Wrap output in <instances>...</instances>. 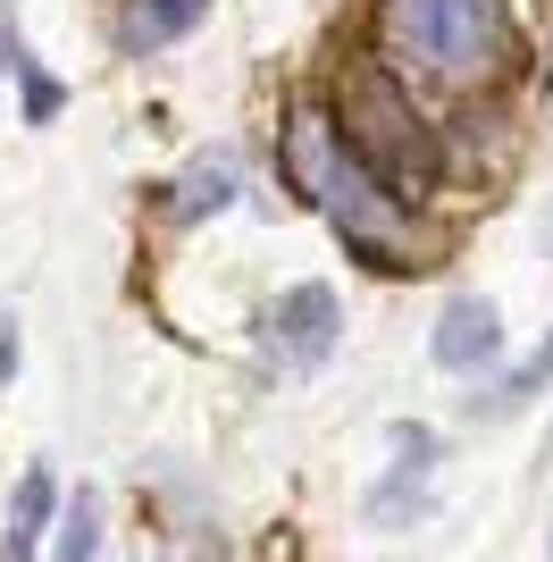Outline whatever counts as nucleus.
<instances>
[{"label":"nucleus","mask_w":553,"mask_h":562,"mask_svg":"<svg viewBox=\"0 0 553 562\" xmlns=\"http://www.w3.org/2000/svg\"><path fill=\"white\" fill-rule=\"evenodd\" d=\"M252 345L276 378H311L327 370V352L345 345V294L327 278H302V285H276L252 319Z\"/></svg>","instance_id":"4"},{"label":"nucleus","mask_w":553,"mask_h":562,"mask_svg":"<svg viewBox=\"0 0 553 562\" xmlns=\"http://www.w3.org/2000/svg\"><path fill=\"white\" fill-rule=\"evenodd\" d=\"M9 43H18V9L0 0V76H9Z\"/></svg>","instance_id":"14"},{"label":"nucleus","mask_w":553,"mask_h":562,"mask_svg":"<svg viewBox=\"0 0 553 562\" xmlns=\"http://www.w3.org/2000/svg\"><path fill=\"white\" fill-rule=\"evenodd\" d=\"M244 193H252L244 151H235V143H210V151H193V160L160 186V218L168 227H202V218H227Z\"/></svg>","instance_id":"5"},{"label":"nucleus","mask_w":553,"mask_h":562,"mask_svg":"<svg viewBox=\"0 0 553 562\" xmlns=\"http://www.w3.org/2000/svg\"><path fill=\"white\" fill-rule=\"evenodd\" d=\"M386 446H394V470L377 479V495H369V520H377V529H403V520L428 513V479H437V428H428V420H394Z\"/></svg>","instance_id":"7"},{"label":"nucleus","mask_w":553,"mask_h":562,"mask_svg":"<svg viewBox=\"0 0 553 562\" xmlns=\"http://www.w3.org/2000/svg\"><path fill=\"white\" fill-rule=\"evenodd\" d=\"M336 117H345L352 151H361L394 193H411V202L437 193V177H444V126H437V110H428L411 85H394L377 59H361L352 85L336 93Z\"/></svg>","instance_id":"3"},{"label":"nucleus","mask_w":553,"mask_h":562,"mask_svg":"<svg viewBox=\"0 0 553 562\" xmlns=\"http://www.w3.org/2000/svg\"><path fill=\"white\" fill-rule=\"evenodd\" d=\"M369 59L411 85L428 110L504 101L529 76V9L520 0H369Z\"/></svg>","instance_id":"2"},{"label":"nucleus","mask_w":553,"mask_h":562,"mask_svg":"<svg viewBox=\"0 0 553 562\" xmlns=\"http://www.w3.org/2000/svg\"><path fill=\"white\" fill-rule=\"evenodd\" d=\"M18 361H25V336H18V311H0V386L18 378Z\"/></svg>","instance_id":"13"},{"label":"nucleus","mask_w":553,"mask_h":562,"mask_svg":"<svg viewBox=\"0 0 553 562\" xmlns=\"http://www.w3.org/2000/svg\"><path fill=\"white\" fill-rule=\"evenodd\" d=\"M218 0H117V18H110V43L117 59H160V50H177L193 25L210 18Z\"/></svg>","instance_id":"9"},{"label":"nucleus","mask_w":553,"mask_h":562,"mask_svg":"<svg viewBox=\"0 0 553 562\" xmlns=\"http://www.w3.org/2000/svg\"><path fill=\"white\" fill-rule=\"evenodd\" d=\"M428 361L453 378H486L504 361V311L486 303V294H453L437 311V328H428Z\"/></svg>","instance_id":"6"},{"label":"nucleus","mask_w":553,"mask_h":562,"mask_svg":"<svg viewBox=\"0 0 553 562\" xmlns=\"http://www.w3.org/2000/svg\"><path fill=\"white\" fill-rule=\"evenodd\" d=\"M545 386H553V336L529 352V361H520V370H504V378H495L486 395H470V412H478V420H511V412H529V403L545 395Z\"/></svg>","instance_id":"11"},{"label":"nucleus","mask_w":553,"mask_h":562,"mask_svg":"<svg viewBox=\"0 0 553 562\" xmlns=\"http://www.w3.org/2000/svg\"><path fill=\"white\" fill-rule=\"evenodd\" d=\"M59 504H68V487L50 479V462H25L18 487H9V513H0V562H43Z\"/></svg>","instance_id":"8"},{"label":"nucleus","mask_w":553,"mask_h":562,"mask_svg":"<svg viewBox=\"0 0 553 562\" xmlns=\"http://www.w3.org/2000/svg\"><path fill=\"white\" fill-rule=\"evenodd\" d=\"M276 168L319 211V227L345 244V260H361L369 278H428L444 260V235L428 227V211H419L411 193H394L352 151L336 101H319V93L285 101V117H276Z\"/></svg>","instance_id":"1"},{"label":"nucleus","mask_w":553,"mask_h":562,"mask_svg":"<svg viewBox=\"0 0 553 562\" xmlns=\"http://www.w3.org/2000/svg\"><path fill=\"white\" fill-rule=\"evenodd\" d=\"M92 554H101V487H76L59 504V529H50L43 562H92Z\"/></svg>","instance_id":"12"},{"label":"nucleus","mask_w":553,"mask_h":562,"mask_svg":"<svg viewBox=\"0 0 553 562\" xmlns=\"http://www.w3.org/2000/svg\"><path fill=\"white\" fill-rule=\"evenodd\" d=\"M0 85H18V117H25V126H50V117L68 110V85L34 59V43H25V34L9 43V76H0Z\"/></svg>","instance_id":"10"}]
</instances>
